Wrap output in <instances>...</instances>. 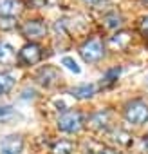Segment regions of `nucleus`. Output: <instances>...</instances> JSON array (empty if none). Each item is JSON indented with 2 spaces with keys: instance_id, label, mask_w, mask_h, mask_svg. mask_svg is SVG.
Listing matches in <instances>:
<instances>
[{
  "instance_id": "5701e85b",
  "label": "nucleus",
  "mask_w": 148,
  "mask_h": 154,
  "mask_svg": "<svg viewBox=\"0 0 148 154\" xmlns=\"http://www.w3.org/2000/svg\"><path fill=\"white\" fill-rule=\"evenodd\" d=\"M7 112H11V107H9V105H6V107H0V114H7Z\"/></svg>"
},
{
  "instance_id": "393cba45",
  "label": "nucleus",
  "mask_w": 148,
  "mask_h": 154,
  "mask_svg": "<svg viewBox=\"0 0 148 154\" xmlns=\"http://www.w3.org/2000/svg\"><path fill=\"white\" fill-rule=\"evenodd\" d=\"M83 2H87V4H96V2H99V0H83Z\"/></svg>"
},
{
  "instance_id": "9d476101",
  "label": "nucleus",
  "mask_w": 148,
  "mask_h": 154,
  "mask_svg": "<svg viewBox=\"0 0 148 154\" xmlns=\"http://www.w3.org/2000/svg\"><path fill=\"white\" fill-rule=\"evenodd\" d=\"M16 62V53L7 42H0V65H13Z\"/></svg>"
},
{
  "instance_id": "6e6552de",
  "label": "nucleus",
  "mask_w": 148,
  "mask_h": 154,
  "mask_svg": "<svg viewBox=\"0 0 148 154\" xmlns=\"http://www.w3.org/2000/svg\"><path fill=\"white\" fill-rule=\"evenodd\" d=\"M110 123V112L108 111H98L89 118V127L92 131H107Z\"/></svg>"
},
{
  "instance_id": "4468645a",
  "label": "nucleus",
  "mask_w": 148,
  "mask_h": 154,
  "mask_svg": "<svg viewBox=\"0 0 148 154\" xmlns=\"http://www.w3.org/2000/svg\"><path fill=\"white\" fill-rule=\"evenodd\" d=\"M15 87V78L7 72H0V94H7Z\"/></svg>"
},
{
  "instance_id": "4be33fe9",
  "label": "nucleus",
  "mask_w": 148,
  "mask_h": 154,
  "mask_svg": "<svg viewBox=\"0 0 148 154\" xmlns=\"http://www.w3.org/2000/svg\"><path fill=\"white\" fill-rule=\"evenodd\" d=\"M141 152L143 154H148V136H144L143 141H141Z\"/></svg>"
},
{
  "instance_id": "1a4fd4ad",
  "label": "nucleus",
  "mask_w": 148,
  "mask_h": 154,
  "mask_svg": "<svg viewBox=\"0 0 148 154\" xmlns=\"http://www.w3.org/2000/svg\"><path fill=\"white\" fill-rule=\"evenodd\" d=\"M22 11L20 0H0V17H16Z\"/></svg>"
},
{
  "instance_id": "9b49d317",
  "label": "nucleus",
  "mask_w": 148,
  "mask_h": 154,
  "mask_svg": "<svg viewBox=\"0 0 148 154\" xmlns=\"http://www.w3.org/2000/svg\"><path fill=\"white\" fill-rule=\"evenodd\" d=\"M96 94V85L92 84H83V85H76L70 89V96H74L76 100H89Z\"/></svg>"
},
{
  "instance_id": "0eeeda50",
  "label": "nucleus",
  "mask_w": 148,
  "mask_h": 154,
  "mask_svg": "<svg viewBox=\"0 0 148 154\" xmlns=\"http://www.w3.org/2000/svg\"><path fill=\"white\" fill-rule=\"evenodd\" d=\"M24 138L20 134H7L0 140V154H22Z\"/></svg>"
},
{
  "instance_id": "7ed1b4c3",
  "label": "nucleus",
  "mask_w": 148,
  "mask_h": 154,
  "mask_svg": "<svg viewBox=\"0 0 148 154\" xmlns=\"http://www.w3.org/2000/svg\"><path fill=\"white\" fill-rule=\"evenodd\" d=\"M125 120L134 125H143L148 120V105L141 100H134L125 107Z\"/></svg>"
},
{
  "instance_id": "f8f14e48",
  "label": "nucleus",
  "mask_w": 148,
  "mask_h": 154,
  "mask_svg": "<svg viewBox=\"0 0 148 154\" xmlns=\"http://www.w3.org/2000/svg\"><path fill=\"white\" fill-rule=\"evenodd\" d=\"M108 138H110V141H112L114 145H117V147H130V145H132V134L126 132V131H123V129L112 131V132L108 134Z\"/></svg>"
},
{
  "instance_id": "f03ea898",
  "label": "nucleus",
  "mask_w": 148,
  "mask_h": 154,
  "mask_svg": "<svg viewBox=\"0 0 148 154\" xmlns=\"http://www.w3.org/2000/svg\"><path fill=\"white\" fill-rule=\"evenodd\" d=\"M83 127V114L80 111H65L58 118V129L69 134L78 132Z\"/></svg>"
},
{
  "instance_id": "a211bd4d",
  "label": "nucleus",
  "mask_w": 148,
  "mask_h": 154,
  "mask_svg": "<svg viewBox=\"0 0 148 154\" xmlns=\"http://www.w3.org/2000/svg\"><path fill=\"white\" fill-rule=\"evenodd\" d=\"M61 65H65L70 72H74V74H80L81 72V67L78 65V62L76 60H74L72 56H63L61 58Z\"/></svg>"
},
{
  "instance_id": "a878e982",
  "label": "nucleus",
  "mask_w": 148,
  "mask_h": 154,
  "mask_svg": "<svg viewBox=\"0 0 148 154\" xmlns=\"http://www.w3.org/2000/svg\"><path fill=\"white\" fill-rule=\"evenodd\" d=\"M146 2H148V0H146Z\"/></svg>"
},
{
  "instance_id": "f3484780",
  "label": "nucleus",
  "mask_w": 148,
  "mask_h": 154,
  "mask_svg": "<svg viewBox=\"0 0 148 154\" xmlns=\"http://www.w3.org/2000/svg\"><path fill=\"white\" fill-rule=\"evenodd\" d=\"M119 74H121V69H119V67L107 71V74L103 76V80H101V87H103V85L107 87V85H112V84H116V80L119 78Z\"/></svg>"
},
{
  "instance_id": "b1692460",
  "label": "nucleus",
  "mask_w": 148,
  "mask_h": 154,
  "mask_svg": "<svg viewBox=\"0 0 148 154\" xmlns=\"http://www.w3.org/2000/svg\"><path fill=\"white\" fill-rule=\"evenodd\" d=\"M103 154H119L117 150H114V149H105L103 150Z\"/></svg>"
},
{
  "instance_id": "20e7f679",
  "label": "nucleus",
  "mask_w": 148,
  "mask_h": 154,
  "mask_svg": "<svg viewBox=\"0 0 148 154\" xmlns=\"http://www.w3.org/2000/svg\"><path fill=\"white\" fill-rule=\"evenodd\" d=\"M20 31H22V35H24L27 40H31V42L34 44L36 40L45 38V35H47V26H45V22H42V20H27V22L22 24Z\"/></svg>"
},
{
  "instance_id": "dca6fc26",
  "label": "nucleus",
  "mask_w": 148,
  "mask_h": 154,
  "mask_svg": "<svg viewBox=\"0 0 148 154\" xmlns=\"http://www.w3.org/2000/svg\"><path fill=\"white\" fill-rule=\"evenodd\" d=\"M74 152V145L67 140H60L52 145V154H72Z\"/></svg>"
},
{
  "instance_id": "412c9836",
  "label": "nucleus",
  "mask_w": 148,
  "mask_h": 154,
  "mask_svg": "<svg viewBox=\"0 0 148 154\" xmlns=\"http://www.w3.org/2000/svg\"><path fill=\"white\" fill-rule=\"evenodd\" d=\"M47 0H27V4L33 6V8H43Z\"/></svg>"
},
{
  "instance_id": "39448f33",
  "label": "nucleus",
  "mask_w": 148,
  "mask_h": 154,
  "mask_svg": "<svg viewBox=\"0 0 148 154\" xmlns=\"http://www.w3.org/2000/svg\"><path fill=\"white\" fill-rule=\"evenodd\" d=\"M36 80H38V84H42L43 87L51 89V87H56V85L61 82V74H60V71H58L54 65H43V67L36 72Z\"/></svg>"
},
{
  "instance_id": "f257e3e1",
  "label": "nucleus",
  "mask_w": 148,
  "mask_h": 154,
  "mask_svg": "<svg viewBox=\"0 0 148 154\" xmlns=\"http://www.w3.org/2000/svg\"><path fill=\"white\" fill-rule=\"evenodd\" d=\"M80 54L83 58V62L87 63H96L105 56V45L103 40L99 36H94L90 40H87L81 47H80Z\"/></svg>"
},
{
  "instance_id": "423d86ee",
  "label": "nucleus",
  "mask_w": 148,
  "mask_h": 154,
  "mask_svg": "<svg viewBox=\"0 0 148 154\" xmlns=\"http://www.w3.org/2000/svg\"><path fill=\"white\" fill-rule=\"evenodd\" d=\"M42 58H43V49L38 44H33V42L31 44H25L20 49V53H18V60L22 63H25V65H34Z\"/></svg>"
},
{
  "instance_id": "aec40b11",
  "label": "nucleus",
  "mask_w": 148,
  "mask_h": 154,
  "mask_svg": "<svg viewBox=\"0 0 148 154\" xmlns=\"http://www.w3.org/2000/svg\"><path fill=\"white\" fill-rule=\"evenodd\" d=\"M139 31H141L144 36H148V17H143V18L139 20Z\"/></svg>"
},
{
  "instance_id": "6ab92c4d",
  "label": "nucleus",
  "mask_w": 148,
  "mask_h": 154,
  "mask_svg": "<svg viewBox=\"0 0 148 154\" xmlns=\"http://www.w3.org/2000/svg\"><path fill=\"white\" fill-rule=\"evenodd\" d=\"M0 27L2 29H13V27H16V20L13 17H0Z\"/></svg>"
},
{
  "instance_id": "ddd939ff",
  "label": "nucleus",
  "mask_w": 148,
  "mask_h": 154,
  "mask_svg": "<svg viewBox=\"0 0 148 154\" xmlns=\"http://www.w3.org/2000/svg\"><path fill=\"white\" fill-rule=\"evenodd\" d=\"M108 44H110L112 49H125V47L130 44V33H126V31L116 33V35L108 40Z\"/></svg>"
},
{
  "instance_id": "2eb2a0df",
  "label": "nucleus",
  "mask_w": 148,
  "mask_h": 154,
  "mask_svg": "<svg viewBox=\"0 0 148 154\" xmlns=\"http://www.w3.org/2000/svg\"><path fill=\"white\" fill-rule=\"evenodd\" d=\"M123 24V17L119 15V13H108L105 18H103V26L107 27V29H117L119 26Z\"/></svg>"
}]
</instances>
